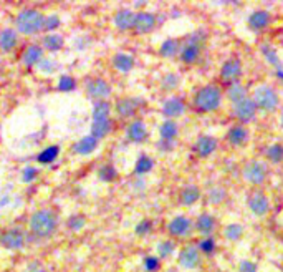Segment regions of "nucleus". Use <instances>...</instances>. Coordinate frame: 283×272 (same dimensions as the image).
<instances>
[{"label": "nucleus", "mask_w": 283, "mask_h": 272, "mask_svg": "<svg viewBox=\"0 0 283 272\" xmlns=\"http://www.w3.org/2000/svg\"><path fill=\"white\" fill-rule=\"evenodd\" d=\"M58 217L51 209H40L34 212L30 219V231L37 237H48L55 232Z\"/></svg>", "instance_id": "nucleus-1"}, {"label": "nucleus", "mask_w": 283, "mask_h": 272, "mask_svg": "<svg viewBox=\"0 0 283 272\" xmlns=\"http://www.w3.org/2000/svg\"><path fill=\"white\" fill-rule=\"evenodd\" d=\"M222 103V91L219 86L215 85H207L195 93L194 96V106L197 111L201 113H210L217 110Z\"/></svg>", "instance_id": "nucleus-2"}, {"label": "nucleus", "mask_w": 283, "mask_h": 272, "mask_svg": "<svg viewBox=\"0 0 283 272\" xmlns=\"http://www.w3.org/2000/svg\"><path fill=\"white\" fill-rule=\"evenodd\" d=\"M17 30L23 35H34L43 30L45 27V15L35 9H25L17 15Z\"/></svg>", "instance_id": "nucleus-3"}, {"label": "nucleus", "mask_w": 283, "mask_h": 272, "mask_svg": "<svg viewBox=\"0 0 283 272\" xmlns=\"http://www.w3.org/2000/svg\"><path fill=\"white\" fill-rule=\"evenodd\" d=\"M252 100L257 106V110H262V111H273L280 103L278 93L273 88H270V86H259L253 91Z\"/></svg>", "instance_id": "nucleus-4"}, {"label": "nucleus", "mask_w": 283, "mask_h": 272, "mask_svg": "<svg viewBox=\"0 0 283 272\" xmlns=\"http://www.w3.org/2000/svg\"><path fill=\"white\" fill-rule=\"evenodd\" d=\"M242 175L247 183L253 186H260L267 179V164H263L260 161H250L248 164H245Z\"/></svg>", "instance_id": "nucleus-5"}, {"label": "nucleus", "mask_w": 283, "mask_h": 272, "mask_svg": "<svg viewBox=\"0 0 283 272\" xmlns=\"http://www.w3.org/2000/svg\"><path fill=\"white\" fill-rule=\"evenodd\" d=\"M111 91H113L111 85L103 78L90 80L88 85H87V95L91 100H96V102H103V100H106L111 95Z\"/></svg>", "instance_id": "nucleus-6"}, {"label": "nucleus", "mask_w": 283, "mask_h": 272, "mask_svg": "<svg viewBox=\"0 0 283 272\" xmlns=\"http://www.w3.org/2000/svg\"><path fill=\"white\" fill-rule=\"evenodd\" d=\"M255 115H257V106H255L253 100L250 96L243 98L242 102L234 105V116L239 119L240 123L252 121V119L255 118Z\"/></svg>", "instance_id": "nucleus-7"}, {"label": "nucleus", "mask_w": 283, "mask_h": 272, "mask_svg": "<svg viewBox=\"0 0 283 272\" xmlns=\"http://www.w3.org/2000/svg\"><path fill=\"white\" fill-rule=\"evenodd\" d=\"M242 77V62L237 57L229 58L227 62H223L222 68H220V78L223 82L235 83L239 82V78Z\"/></svg>", "instance_id": "nucleus-8"}, {"label": "nucleus", "mask_w": 283, "mask_h": 272, "mask_svg": "<svg viewBox=\"0 0 283 272\" xmlns=\"http://www.w3.org/2000/svg\"><path fill=\"white\" fill-rule=\"evenodd\" d=\"M247 206H248V209L259 217L265 216L268 212V209H270L268 197L263 194L262 191H253L252 194L247 197Z\"/></svg>", "instance_id": "nucleus-9"}, {"label": "nucleus", "mask_w": 283, "mask_h": 272, "mask_svg": "<svg viewBox=\"0 0 283 272\" xmlns=\"http://www.w3.org/2000/svg\"><path fill=\"white\" fill-rule=\"evenodd\" d=\"M0 244L4 245V248H7L10 251H17V249H20L23 248V244H25V236H23V232L20 229H9V231H5L2 237H0Z\"/></svg>", "instance_id": "nucleus-10"}, {"label": "nucleus", "mask_w": 283, "mask_h": 272, "mask_svg": "<svg viewBox=\"0 0 283 272\" xmlns=\"http://www.w3.org/2000/svg\"><path fill=\"white\" fill-rule=\"evenodd\" d=\"M190 229H192V222H190V219L186 217V216H177L174 217L173 221L169 222L167 226V231L171 236L174 237H184L187 236Z\"/></svg>", "instance_id": "nucleus-11"}, {"label": "nucleus", "mask_w": 283, "mask_h": 272, "mask_svg": "<svg viewBox=\"0 0 283 272\" xmlns=\"http://www.w3.org/2000/svg\"><path fill=\"white\" fill-rule=\"evenodd\" d=\"M179 264L184 269H195L201 264V254L199 249L194 245H187L179 252Z\"/></svg>", "instance_id": "nucleus-12"}, {"label": "nucleus", "mask_w": 283, "mask_h": 272, "mask_svg": "<svg viewBox=\"0 0 283 272\" xmlns=\"http://www.w3.org/2000/svg\"><path fill=\"white\" fill-rule=\"evenodd\" d=\"M217 144H219V141H217L214 136L202 135V136L197 138V141L194 144V151L201 158H209L217 150Z\"/></svg>", "instance_id": "nucleus-13"}, {"label": "nucleus", "mask_w": 283, "mask_h": 272, "mask_svg": "<svg viewBox=\"0 0 283 272\" xmlns=\"http://www.w3.org/2000/svg\"><path fill=\"white\" fill-rule=\"evenodd\" d=\"M156 27V17L149 12H137L134 17L133 29L137 33H148Z\"/></svg>", "instance_id": "nucleus-14"}, {"label": "nucleus", "mask_w": 283, "mask_h": 272, "mask_svg": "<svg viewBox=\"0 0 283 272\" xmlns=\"http://www.w3.org/2000/svg\"><path fill=\"white\" fill-rule=\"evenodd\" d=\"M184 111H186V105H184V102L181 98H169L164 102L162 105V113L166 115L169 119H174L177 116H182L184 115Z\"/></svg>", "instance_id": "nucleus-15"}, {"label": "nucleus", "mask_w": 283, "mask_h": 272, "mask_svg": "<svg viewBox=\"0 0 283 272\" xmlns=\"http://www.w3.org/2000/svg\"><path fill=\"white\" fill-rule=\"evenodd\" d=\"M139 105L141 102L136 98H121L116 102V113L121 118H131L137 111V106Z\"/></svg>", "instance_id": "nucleus-16"}, {"label": "nucleus", "mask_w": 283, "mask_h": 272, "mask_svg": "<svg viewBox=\"0 0 283 272\" xmlns=\"http://www.w3.org/2000/svg\"><path fill=\"white\" fill-rule=\"evenodd\" d=\"M126 136L129 141L133 143H143L148 139V130H146V125H144L141 119H136L133 121L126 130Z\"/></svg>", "instance_id": "nucleus-17"}, {"label": "nucleus", "mask_w": 283, "mask_h": 272, "mask_svg": "<svg viewBox=\"0 0 283 272\" xmlns=\"http://www.w3.org/2000/svg\"><path fill=\"white\" fill-rule=\"evenodd\" d=\"M270 20H272V15L267 10H255L252 15L248 17V27L255 32L267 29L270 25Z\"/></svg>", "instance_id": "nucleus-18"}, {"label": "nucleus", "mask_w": 283, "mask_h": 272, "mask_svg": "<svg viewBox=\"0 0 283 272\" xmlns=\"http://www.w3.org/2000/svg\"><path fill=\"white\" fill-rule=\"evenodd\" d=\"M227 141L232 146H242L248 141V130L242 125H235L227 131Z\"/></svg>", "instance_id": "nucleus-19"}, {"label": "nucleus", "mask_w": 283, "mask_h": 272, "mask_svg": "<svg viewBox=\"0 0 283 272\" xmlns=\"http://www.w3.org/2000/svg\"><path fill=\"white\" fill-rule=\"evenodd\" d=\"M134 17H136V13L133 10H129V9H123L116 13V17H115V25L118 27L120 30L123 32H126V30H131L133 29V25H134Z\"/></svg>", "instance_id": "nucleus-20"}, {"label": "nucleus", "mask_w": 283, "mask_h": 272, "mask_svg": "<svg viewBox=\"0 0 283 272\" xmlns=\"http://www.w3.org/2000/svg\"><path fill=\"white\" fill-rule=\"evenodd\" d=\"M98 146V139H95L93 136H84L81 138L80 141H76L73 144V151L76 155H81V156H87V155H91Z\"/></svg>", "instance_id": "nucleus-21"}, {"label": "nucleus", "mask_w": 283, "mask_h": 272, "mask_svg": "<svg viewBox=\"0 0 283 272\" xmlns=\"http://www.w3.org/2000/svg\"><path fill=\"white\" fill-rule=\"evenodd\" d=\"M43 58V48L42 45H30L23 52V63L27 66H35L42 62Z\"/></svg>", "instance_id": "nucleus-22"}, {"label": "nucleus", "mask_w": 283, "mask_h": 272, "mask_svg": "<svg viewBox=\"0 0 283 272\" xmlns=\"http://www.w3.org/2000/svg\"><path fill=\"white\" fill-rule=\"evenodd\" d=\"M195 229L201 232L202 236H210L215 229V219L210 214H201L195 221Z\"/></svg>", "instance_id": "nucleus-23"}, {"label": "nucleus", "mask_w": 283, "mask_h": 272, "mask_svg": "<svg viewBox=\"0 0 283 272\" xmlns=\"http://www.w3.org/2000/svg\"><path fill=\"white\" fill-rule=\"evenodd\" d=\"M111 131V121L109 118L106 119H93V123H91V136L95 139H101L106 135H109Z\"/></svg>", "instance_id": "nucleus-24"}, {"label": "nucleus", "mask_w": 283, "mask_h": 272, "mask_svg": "<svg viewBox=\"0 0 283 272\" xmlns=\"http://www.w3.org/2000/svg\"><path fill=\"white\" fill-rule=\"evenodd\" d=\"M161 141H173L177 136V133H179V126L174 121V119H166L162 125H161Z\"/></svg>", "instance_id": "nucleus-25"}, {"label": "nucleus", "mask_w": 283, "mask_h": 272, "mask_svg": "<svg viewBox=\"0 0 283 272\" xmlns=\"http://www.w3.org/2000/svg\"><path fill=\"white\" fill-rule=\"evenodd\" d=\"M17 45V32L12 29H5L0 32V50L10 52Z\"/></svg>", "instance_id": "nucleus-26"}, {"label": "nucleus", "mask_w": 283, "mask_h": 272, "mask_svg": "<svg viewBox=\"0 0 283 272\" xmlns=\"http://www.w3.org/2000/svg\"><path fill=\"white\" fill-rule=\"evenodd\" d=\"M199 197H201V189L194 184L186 186L181 191V203L184 206H192L194 203L199 201Z\"/></svg>", "instance_id": "nucleus-27"}, {"label": "nucleus", "mask_w": 283, "mask_h": 272, "mask_svg": "<svg viewBox=\"0 0 283 272\" xmlns=\"http://www.w3.org/2000/svg\"><path fill=\"white\" fill-rule=\"evenodd\" d=\"M227 98L232 102L234 105L242 102L243 98H247V88L243 86L242 83L235 82V83H230L227 86Z\"/></svg>", "instance_id": "nucleus-28"}, {"label": "nucleus", "mask_w": 283, "mask_h": 272, "mask_svg": "<svg viewBox=\"0 0 283 272\" xmlns=\"http://www.w3.org/2000/svg\"><path fill=\"white\" fill-rule=\"evenodd\" d=\"M113 65L116 70H120L123 73H128L133 70L134 66V58L128 55V53H118V55H115L113 58Z\"/></svg>", "instance_id": "nucleus-29"}, {"label": "nucleus", "mask_w": 283, "mask_h": 272, "mask_svg": "<svg viewBox=\"0 0 283 272\" xmlns=\"http://www.w3.org/2000/svg\"><path fill=\"white\" fill-rule=\"evenodd\" d=\"M63 43H65V40L62 35H58V33H48V35L43 38L42 48L48 50V52H58L63 48Z\"/></svg>", "instance_id": "nucleus-30"}, {"label": "nucleus", "mask_w": 283, "mask_h": 272, "mask_svg": "<svg viewBox=\"0 0 283 272\" xmlns=\"http://www.w3.org/2000/svg\"><path fill=\"white\" fill-rule=\"evenodd\" d=\"M179 52H181V43H179V40H174V38L166 40L159 48V53L164 58H173Z\"/></svg>", "instance_id": "nucleus-31"}, {"label": "nucleus", "mask_w": 283, "mask_h": 272, "mask_svg": "<svg viewBox=\"0 0 283 272\" xmlns=\"http://www.w3.org/2000/svg\"><path fill=\"white\" fill-rule=\"evenodd\" d=\"M58 153H60V148H58V146H48V148H45L42 153H38L37 161L40 164H50L58 158Z\"/></svg>", "instance_id": "nucleus-32"}, {"label": "nucleus", "mask_w": 283, "mask_h": 272, "mask_svg": "<svg viewBox=\"0 0 283 272\" xmlns=\"http://www.w3.org/2000/svg\"><path fill=\"white\" fill-rule=\"evenodd\" d=\"M111 113V105L103 100V102H95L93 105V119H106L109 118Z\"/></svg>", "instance_id": "nucleus-33"}, {"label": "nucleus", "mask_w": 283, "mask_h": 272, "mask_svg": "<svg viewBox=\"0 0 283 272\" xmlns=\"http://www.w3.org/2000/svg\"><path fill=\"white\" fill-rule=\"evenodd\" d=\"M267 159L272 164H278L283 161V144L275 143L267 148Z\"/></svg>", "instance_id": "nucleus-34"}, {"label": "nucleus", "mask_w": 283, "mask_h": 272, "mask_svg": "<svg viewBox=\"0 0 283 272\" xmlns=\"http://www.w3.org/2000/svg\"><path fill=\"white\" fill-rule=\"evenodd\" d=\"M223 236H225L227 241H240L242 236H243V228L240 224H229L225 231H223Z\"/></svg>", "instance_id": "nucleus-35"}, {"label": "nucleus", "mask_w": 283, "mask_h": 272, "mask_svg": "<svg viewBox=\"0 0 283 272\" xmlns=\"http://www.w3.org/2000/svg\"><path fill=\"white\" fill-rule=\"evenodd\" d=\"M153 166H154L153 159H151L149 156H146V155H143V156L136 161L134 171H136V175H146V172H149L151 169H153Z\"/></svg>", "instance_id": "nucleus-36"}, {"label": "nucleus", "mask_w": 283, "mask_h": 272, "mask_svg": "<svg viewBox=\"0 0 283 272\" xmlns=\"http://www.w3.org/2000/svg\"><path fill=\"white\" fill-rule=\"evenodd\" d=\"M262 53H263V57L267 58L268 63H272V66H275L276 70H280V58L276 57V52L272 48V46H270V45H263L262 46Z\"/></svg>", "instance_id": "nucleus-37"}, {"label": "nucleus", "mask_w": 283, "mask_h": 272, "mask_svg": "<svg viewBox=\"0 0 283 272\" xmlns=\"http://www.w3.org/2000/svg\"><path fill=\"white\" fill-rule=\"evenodd\" d=\"M98 176H100L101 181L111 183V181H115V179H116L118 172H116V169H115L111 164H106V166H103V168L100 169V172H98Z\"/></svg>", "instance_id": "nucleus-38"}, {"label": "nucleus", "mask_w": 283, "mask_h": 272, "mask_svg": "<svg viewBox=\"0 0 283 272\" xmlns=\"http://www.w3.org/2000/svg\"><path fill=\"white\" fill-rule=\"evenodd\" d=\"M174 249H176V245L173 241H162L157 245V254H159V257H169V256H173Z\"/></svg>", "instance_id": "nucleus-39"}, {"label": "nucleus", "mask_w": 283, "mask_h": 272, "mask_svg": "<svg viewBox=\"0 0 283 272\" xmlns=\"http://www.w3.org/2000/svg\"><path fill=\"white\" fill-rule=\"evenodd\" d=\"M76 88V82L75 78H71L68 75H63L60 78V82H58V90L60 91H71Z\"/></svg>", "instance_id": "nucleus-40"}, {"label": "nucleus", "mask_w": 283, "mask_h": 272, "mask_svg": "<svg viewBox=\"0 0 283 272\" xmlns=\"http://www.w3.org/2000/svg\"><path fill=\"white\" fill-rule=\"evenodd\" d=\"M177 85H179V77L176 75V73H167L166 77L162 78V88L164 90H174L177 88Z\"/></svg>", "instance_id": "nucleus-41"}, {"label": "nucleus", "mask_w": 283, "mask_h": 272, "mask_svg": "<svg viewBox=\"0 0 283 272\" xmlns=\"http://www.w3.org/2000/svg\"><path fill=\"white\" fill-rule=\"evenodd\" d=\"M84 224H87V219H84V216L81 214H73L70 219H68V226H70V229H73V231H80L84 228Z\"/></svg>", "instance_id": "nucleus-42"}, {"label": "nucleus", "mask_w": 283, "mask_h": 272, "mask_svg": "<svg viewBox=\"0 0 283 272\" xmlns=\"http://www.w3.org/2000/svg\"><path fill=\"white\" fill-rule=\"evenodd\" d=\"M225 189H222V188H214V189H210L209 192V201L212 203V204H220L223 199H225Z\"/></svg>", "instance_id": "nucleus-43"}, {"label": "nucleus", "mask_w": 283, "mask_h": 272, "mask_svg": "<svg viewBox=\"0 0 283 272\" xmlns=\"http://www.w3.org/2000/svg\"><path fill=\"white\" fill-rule=\"evenodd\" d=\"M215 242H214V239H210V237H206V239H202V241L199 242V249L204 252V254H214V251H215Z\"/></svg>", "instance_id": "nucleus-44"}, {"label": "nucleus", "mask_w": 283, "mask_h": 272, "mask_svg": "<svg viewBox=\"0 0 283 272\" xmlns=\"http://www.w3.org/2000/svg\"><path fill=\"white\" fill-rule=\"evenodd\" d=\"M159 267H161L159 257H156V256H148L146 259H144V269H146L148 272H156Z\"/></svg>", "instance_id": "nucleus-45"}, {"label": "nucleus", "mask_w": 283, "mask_h": 272, "mask_svg": "<svg viewBox=\"0 0 283 272\" xmlns=\"http://www.w3.org/2000/svg\"><path fill=\"white\" fill-rule=\"evenodd\" d=\"M60 17L58 15H48L45 17V27L43 30H56L58 27H60Z\"/></svg>", "instance_id": "nucleus-46"}, {"label": "nucleus", "mask_w": 283, "mask_h": 272, "mask_svg": "<svg viewBox=\"0 0 283 272\" xmlns=\"http://www.w3.org/2000/svg\"><path fill=\"white\" fill-rule=\"evenodd\" d=\"M153 228V222L149 221V219H143V221L136 226V234L137 236H146L148 232Z\"/></svg>", "instance_id": "nucleus-47"}, {"label": "nucleus", "mask_w": 283, "mask_h": 272, "mask_svg": "<svg viewBox=\"0 0 283 272\" xmlns=\"http://www.w3.org/2000/svg\"><path fill=\"white\" fill-rule=\"evenodd\" d=\"M38 66H40V70L45 71V73H51V71H55L56 68V63H53V60H50V58H42V62L38 63Z\"/></svg>", "instance_id": "nucleus-48"}, {"label": "nucleus", "mask_w": 283, "mask_h": 272, "mask_svg": "<svg viewBox=\"0 0 283 272\" xmlns=\"http://www.w3.org/2000/svg\"><path fill=\"white\" fill-rule=\"evenodd\" d=\"M257 264L252 261H242L239 265V272H257Z\"/></svg>", "instance_id": "nucleus-49"}, {"label": "nucleus", "mask_w": 283, "mask_h": 272, "mask_svg": "<svg viewBox=\"0 0 283 272\" xmlns=\"http://www.w3.org/2000/svg\"><path fill=\"white\" fill-rule=\"evenodd\" d=\"M37 176H38V171H37V168H32V166H29V168L23 171V181L25 183L34 181Z\"/></svg>", "instance_id": "nucleus-50"}, {"label": "nucleus", "mask_w": 283, "mask_h": 272, "mask_svg": "<svg viewBox=\"0 0 283 272\" xmlns=\"http://www.w3.org/2000/svg\"><path fill=\"white\" fill-rule=\"evenodd\" d=\"M34 272H47L45 269H37V270H34Z\"/></svg>", "instance_id": "nucleus-51"}, {"label": "nucleus", "mask_w": 283, "mask_h": 272, "mask_svg": "<svg viewBox=\"0 0 283 272\" xmlns=\"http://www.w3.org/2000/svg\"><path fill=\"white\" fill-rule=\"evenodd\" d=\"M281 126H283V113H281Z\"/></svg>", "instance_id": "nucleus-52"}]
</instances>
